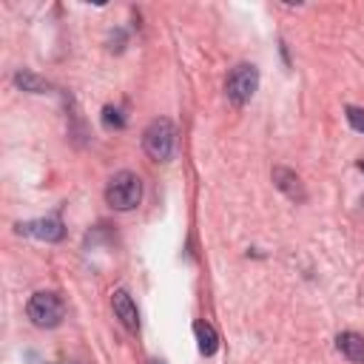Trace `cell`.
Returning a JSON list of instances; mask_svg holds the SVG:
<instances>
[{
    "label": "cell",
    "mask_w": 364,
    "mask_h": 364,
    "mask_svg": "<svg viewBox=\"0 0 364 364\" xmlns=\"http://www.w3.org/2000/svg\"><path fill=\"white\" fill-rule=\"evenodd\" d=\"M26 316H28V321H31L34 327L51 330V327H57V324L63 321L65 304H63V299H60L54 290H37V293L28 299V304H26Z\"/></svg>",
    "instance_id": "obj_3"
},
{
    "label": "cell",
    "mask_w": 364,
    "mask_h": 364,
    "mask_svg": "<svg viewBox=\"0 0 364 364\" xmlns=\"http://www.w3.org/2000/svg\"><path fill=\"white\" fill-rule=\"evenodd\" d=\"M111 307H114V316L122 321V327L128 330H139V310L134 304V299L128 296V290H114L111 293Z\"/></svg>",
    "instance_id": "obj_6"
},
{
    "label": "cell",
    "mask_w": 364,
    "mask_h": 364,
    "mask_svg": "<svg viewBox=\"0 0 364 364\" xmlns=\"http://www.w3.org/2000/svg\"><path fill=\"white\" fill-rule=\"evenodd\" d=\"M193 336H196V344H199L202 355H213L219 350V336L208 321H196L193 324Z\"/></svg>",
    "instance_id": "obj_9"
},
{
    "label": "cell",
    "mask_w": 364,
    "mask_h": 364,
    "mask_svg": "<svg viewBox=\"0 0 364 364\" xmlns=\"http://www.w3.org/2000/svg\"><path fill=\"white\" fill-rule=\"evenodd\" d=\"M273 182H276V188H279L287 199H293V202H304V199H307V193H304V188H301V179H299L293 171H287V168H273Z\"/></svg>",
    "instance_id": "obj_8"
},
{
    "label": "cell",
    "mask_w": 364,
    "mask_h": 364,
    "mask_svg": "<svg viewBox=\"0 0 364 364\" xmlns=\"http://www.w3.org/2000/svg\"><path fill=\"white\" fill-rule=\"evenodd\" d=\"M142 199V179L131 171H119L105 185V202L114 210H134Z\"/></svg>",
    "instance_id": "obj_2"
},
{
    "label": "cell",
    "mask_w": 364,
    "mask_h": 364,
    "mask_svg": "<svg viewBox=\"0 0 364 364\" xmlns=\"http://www.w3.org/2000/svg\"><path fill=\"white\" fill-rule=\"evenodd\" d=\"M259 88V68L250 65V63H239L230 68L228 80H225V94L233 105H245L250 102V97L256 94Z\"/></svg>",
    "instance_id": "obj_4"
},
{
    "label": "cell",
    "mask_w": 364,
    "mask_h": 364,
    "mask_svg": "<svg viewBox=\"0 0 364 364\" xmlns=\"http://www.w3.org/2000/svg\"><path fill=\"white\" fill-rule=\"evenodd\" d=\"M358 168H361V171H364V159H361V162H358Z\"/></svg>",
    "instance_id": "obj_14"
},
{
    "label": "cell",
    "mask_w": 364,
    "mask_h": 364,
    "mask_svg": "<svg viewBox=\"0 0 364 364\" xmlns=\"http://www.w3.org/2000/svg\"><path fill=\"white\" fill-rule=\"evenodd\" d=\"M145 364H165V361H162V358H148Z\"/></svg>",
    "instance_id": "obj_13"
},
{
    "label": "cell",
    "mask_w": 364,
    "mask_h": 364,
    "mask_svg": "<svg viewBox=\"0 0 364 364\" xmlns=\"http://www.w3.org/2000/svg\"><path fill=\"white\" fill-rule=\"evenodd\" d=\"M142 148L154 162H168L176 151V128L168 117H156L142 131Z\"/></svg>",
    "instance_id": "obj_1"
},
{
    "label": "cell",
    "mask_w": 364,
    "mask_h": 364,
    "mask_svg": "<svg viewBox=\"0 0 364 364\" xmlns=\"http://www.w3.org/2000/svg\"><path fill=\"white\" fill-rule=\"evenodd\" d=\"M102 125H105V128H125L122 111L114 108V105H105V108H102Z\"/></svg>",
    "instance_id": "obj_11"
},
{
    "label": "cell",
    "mask_w": 364,
    "mask_h": 364,
    "mask_svg": "<svg viewBox=\"0 0 364 364\" xmlns=\"http://www.w3.org/2000/svg\"><path fill=\"white\" fill-rule=\"evenodd\" d=\"M14 85H20V88L28 91V94H46V91H48V82L40 80V77H37L34 71H28V68H23V71L14 74Z\"/></svg>",
    "instance_id": "obj_10"
},
{
    "label": "cell",
    "mask_w": 364,
    "mask_h": 364,
    "mask_svg": "<svg viewBox=\"0 0 364 364\" xmlns=\"http://www.w3.org/2000/svg\"><path fill=\"white\" fill-rule=\"evenodd\" d=\"M17 233H26V236H34V239H43V242H60L65 228L60 219L48 216V219H31V222H20L17 225Z\"/></svg>",
    "instance_id": "obj_5"
},
{
    "label": "cell",
    "mask_w": 364,
    "mask_h": 364,
    "mask_svg": "<svg viewBox=\"0 0 364 364\" xmlns=\"http://www.w3.org/2000/svg\"><path fill=\"white\" fill-rule=\"evenodd\" d=\"M347 122H350L355 131H361V134H364V108L350 105V108H347Z\"/></svg>",
    "instance_id": "obj_12"
},
{
    "label": "cell",
    "mask_w": 364,
    "mask_h": 364,
    "mask_svg": "<svg viewBox=\"0 0 364 364\" xmlns=\"http://www.w3.org/2000/svg\"><path fill=\"white\" fill-rule=\"evenodd\" d=\"M336 350L353 361V364H364V336L361 333H353V330H344L336 336Z\"/></svg>",
    "instance_id": "obj_7"
}]
</instances>
